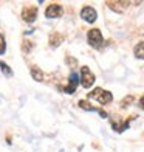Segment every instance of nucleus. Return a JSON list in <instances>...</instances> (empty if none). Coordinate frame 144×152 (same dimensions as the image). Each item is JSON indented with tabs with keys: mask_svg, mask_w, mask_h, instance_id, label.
Wrapping results in <instances>:
<instances>
[{
	"mask_svg": "<svg viewBox=\"0 0 144 152\" xmlns=\"http://www.w3.org/2000/svg\"><path fill=\"white\" fill-rule=\"evenodd\" d=\"M88 98L96 99L99 104L105 106V104H110V102L113 101V95H112V92L104 90V88L98 87V88H95V90H92L90 93H88Z\"/></svg>",
	"mask_w": 144,
	"mask_h": 152,
	"instance_id": "f257e3e1",
	"label": "nucleus"
},
{
	"mask_svg": "<svg viewBox=\"0 0 144 152\" xmlns=\"http://www.w3.org/2000/svg\"><path fill=\"white\" fill-rule=\"evenodd\" d=\"M87 40L93 48H96V50H99L102 47V44H104V37H102V34L98 28H93L87 33Z\"/></svg>",
	"mask_w": 144,
	"mask_h": 152,
	"instance_id": "f03ea898",
	"label": "nucleus"
},
{
	"mask_svg": "<svg viewBox=\"0 0 144 152\" xmlns=\"http://www.w3.org/2000/svg\"><path fill=\"white\" fill-rule=\"evenodd\" d=\"M95 75H93V72L90 70L88 67H82L81 68V84H82V87L84 88H90L93 84H95Z\"/></svg>",
	"mask_w": 144,
	"mask_h": 152,
	"instance_id": "7ed1b4c3",
	"label": "nucleus"
},
{
	"mask_svg": "<svg viewBox=\"0 0 144 152\" xmlns=\"http://www.w3.org/2000/svg\"><path fill=\"white\" fill-rule=\"evenodd\" d=\"M81 17L82 20H85L87 23H93L96 19H98V12H96L95 8H92V6H84L81 11Z\"/></svg>",
	"mask_w": 144,
	"mask_h": 152,
	"instance_id": "20e7f679",
	"label": "nucleus"
},
{
	"mask_svg": "<svg viewBox=\"0 0 144 152\" xmlns=\"http://www.w3.org/2000/svg\"><path fill=\"white\" fill-rule=\"evenodd\" d=\"M105 5L115 12H122L129 5H132V2H124V0H108V2H105Z\"/></svg>",
	"mask_w": 144,
	"mask_h": 152,
	"instance_id": "39448f33",
	"label": "nucleus"
},
{
	"mask_svg": "<svg viewBox=\"0 0 144 152\" xmlns=\"http://www.w3.org/2000/svg\"><path fill=\"white\" fill-rule=\"evenodd\" d=\"M37 17V8L36 6H26L22 11V19L25 20L26 23H33Z\"/></svg>",
	"mask_w": 144,
	"mask_h": 152,
	"instance_id": "423d86ee",
	"label": "nucleus"
},
{
	"mask_svg": "<svg viewBox=\"0 0 144 152\" xmlns=\"http://www.w3.org/2000/svg\"><path fill=\"white\" fill-rule=\"evenodd\" d=\"M62 12H64V11H62V6L53 3V5H50V6L45 10V16H47L48 19H56V17L62 16Z\"/></svg>",
	"mask_w": 144,
	"mask_h": 152,
	"instance_id": "0eeeda50",
	"label": "nucleus"
},
{
	"mask_svg": "<svg viewBox=\"0 0 144 152\" xmlns=\"http://www.w3.org/2000/svg\"><path fill=\"white\" fill-rule=\"evenodd\" d=\"M78 81H79L78 75L74 73V72H71V75H70V82H68V86L64 88V90H65V93L71 95V93H74V92H76V88H78Z\"/></svg>",
	"mask_w": 144,
	"mask_h": 152,
	"instance_id": "6e6552de",
	"label": "nucleus"
},
{
	"mask_svg": "<svg viewBox=\"0 0 144 152\" xmlns=\"http://www.w3.org/2000/svg\"><path fill=\"white\" fill-rule=\"evenodd\" d=\"M62 40H64V36L60 33H51L50 34V39H48V42H50V45L53 48H56L59 47L60 44H62Z\"/></svg>",
	"mask_w": 144,
	"mask_h": 152,
	"instance_id": "1a4fd4ad",
	"label": "nucleus"
},
{
	"mask_svg": "<svg viewBox=\"0 0 144 152\" xmlns=\"http://www.w3.org/2000/svg\"><path fill=\"white\" fill-rule=\"evenodd\" d=\"M30 72H31V78H33L34 81H37V82H42V81H44V72L40 70L39 67L33 65Z\"/></svg>",
	"mask_w": 144,
	"mask_h": 152,
	"instance_id": "9d476101",
	"label": "nucleus"
},
{
	"mask_svg": "<svg viewBox=\"0 0 144 152\" xmlns=\"http://www.w3.org/2000/svg\"><path fill=\"white\" fill-rule=\"evenodd\" d=\"M135 58L136 59H144V40H141V42H138L135 45Z\"/></svg>",
	"mask_w": 144,
	"mask_h": 152,
	"instance_id": "9b49d317",
	"label": "nucleus"
},
{
	"mask_svg": "<svg viewBox=\"0 0 144 152\" xmlns=\"http://www.w3.org/2000/svg\"><path fill=\"white\" fill-rule=\"evenodd\" d=\"M112 127H113V130H115V132L122 134L126 129H129V120H127L126 123H122V124H118L116 121H112Z\"/></svg>",
	"mask_w": 144,
	"mask_h": 152,
	"instance_id": "f8f14e48",
	"label": "nucleus"
},
{
	"mask_svg": "<svg viewBox=\"0 0 144 152\" xmlns=\"http://www.w3.org/2000/svg\"><path fill=\"white\" fill-rule=\"evenodd\" d=\"M79 107H81V109H84V110H87V112H99V109L93 107L87 99H81V101H79Z\"/></svg>",
	"mask_w": 144,
	"mask_h": 152,
	"instance_id": "ddd939ff",
	"label": "nucleus"
},
{
	"mask_svg": "<svg viewBox=\"0 0 144 152\" xmlns=\"http://www.w3.org/2000/svg\"><path fill=\"white\" fill-rule=\"evenodd\" d=\"M0 68H2V72H3V75H5V76H8V78H9V76H12V70H11V67H9V65H6L3 61H0Z\"/></svg>",
	"mask_w": 144,
	"mask_h": 152,
	"instance_id": "4468645a",
	"label": "nucleus"
},
{
	"mask_svg": "<svg viewBox=\"0 0 144 152\" xmlns=\"http://www.w3.org/2000/svg\"><path fill=\"white\" fill-rule=\"evenodd\" d=\"M33 47H34V44L31 42V40H28V39H25L23 42H22V50H23V53H30V51L33 50Z\"/></svg>",
	"mask_w": 144,
	"mask_h": 152,
	"instance_id": "2eb2a0df",
	"label": "nucleus"
},
{
	"mask_svg": "<svg viewBox=\"0 0 144 152\" xmlns=\"http://www.w3.org/2000/svg\"><path fill=\"white\" fill-rule=\"evenodd\" d=\"M67 64H68L70 68H76L78 67V61L74 58H71V56H67Z\"/></svg>",
	"mask_w": 144,
	"mask_h": 152,
	"instance_id": "dca6fc26",
	"label": "nucleus"
},
{
	"mask_svg": "<svg viewBox=\"0 0 144 152\" xmlns=\"http://www.w3.org/2000/svg\"><path fill=\"white\" fill-rule=\"evenodd\" d=\"M6 51V42H5V37L0 34V54H3Z\"/></svg>",
	"mask_w": 144,
	"mask_h": 152,
	"instance_id": "f3484780",
	"label": "nucleus"
},
{
	"mask_svg": "<svg viewBox=\"0 0 144 152\" xmlns=\"http://www.w3.org/2000/svg\"><path fill=\"white\" fill-rule=\"evenodd\" d=\"M132 102H133V96H127V98H124L121 101V107H126L129 104H132Z\"/></svg>",
	"mask_w": 144,
	"mask_h": 152,
	"instance_id": "a211bd4d",
	"label": "nucleus"
},
{
	"mask_svg": "<svg viewBox=\"0 0 144 152\" xmlns=\"http://www.w3.org/2000/svg\"><path fill=\"white\" fill-rule=\"evenodd\" d=\"M140 107L144 110V96H141V99H140Z\"/></svg>",
	"mask_w": 144,
	"mask_h": 152,
	"instance_id": "6ab92c4d",
	"label": "nucleus"
},
{
	"mask_svg": "<svg viewBox=\"0 0 144 152\" xmlns=\"http://www.w3.org/2000/svg\"><path fill=\"white\" fill-rule=\"evenodd\" d=\"M99 115L102 116V118H107V113L104 112V110H99Z\"/></svg>",
	"mask_w": 144,
	"mask_h": 152,
	"instance_id": "aec40b11",
	"label": "nucleus"
}]
</instances>
